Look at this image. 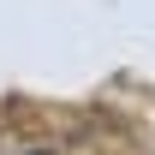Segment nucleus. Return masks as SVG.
Segmentation results:
<instances>
[{"mask_svg":"<svg viewBox=\"0 0 155 155\" xmlns=\"http://www.w3.org/2000/svg\"><path fill=\"white\" fill-rule=\"evenodd\" d=\"M30 155H48V149H30Z\"/></svg>","mask_w":155,"mask_h":155,"instance_id":"1","label":"nucleus"}]
</instances>
